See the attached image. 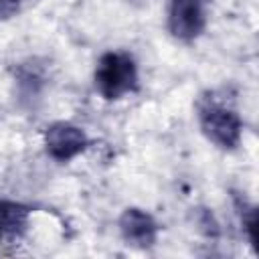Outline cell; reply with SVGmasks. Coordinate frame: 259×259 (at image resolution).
Wrapping results in <instances>:
<instances>
[{"instance_id":"7a4b0ae2","label":"cell","mask_w":259,"mask_h":259,"mask_svg":"<svg viewBox=\"0 0 259 259\" xmlns=\"http://www.w3.org/2000/svg\"><path fill=\"white\" fill-rule=\"evenodd\" d=\"M140 85L138 67L130 53L109 51L103 53L95 69V89L107 101L121 99L130 93H136Z\"/></svg>"},{"instance_id":"5b68a950","label":"cell","mask_w":259,"mask_h":259,"mask_svg":"<svg viewBox=\"0 0 259 259\" xmlns=\"http://www.w3.org/2000/svg\"><path fill=\"white\" fill-rule=\"evenodd\" d=\"M158 223L156 219L142 208H125L119 217V233L123 241L136 249H150L158 239Z\"/></svg>"},{"instance_id":"6da1fadb","label":"cell","mask_w":259,"mask_h":259,"mask_svg":"<svg viewBox=\"0 0 259 259\" xmlns=\"http://www.w3.org/2000/svg\"><path fill=\"white\" fill-rule=\"evenodd\" d=\"M198 123L208 142L221 150H235L241 144L243 121L233 105L214 93L202 95L198 105Z\"/></svg>"},{"instance_id":"8992f818","label":"cell","mask_w":259,"mask_h":259,"mask_svg":"<svg viewBox=\"0 0 259 259\" xmlns=\"http://www.w3.org/2000/svg\"><path fill=\"white\" fill-rule=\"evenodd\" d=\"M28 219L30 206L16 200L0 198V245L14 243L16 239H20L26 231Z\"/></svg>"},{"instance_id":"9c48e42d","label":"cell","mask_w":259,"mask_h":259,"mask_svg":"<svg viewBox=\"0 0 259 259\" xmlns=\"http://www.w3.org/2000/svg\"><path fill=\"white\" fill-rule=\"evenodd\" d=\"M204 2H210V0H204Z\"/></svg>"},{"instance_id":"277c9868","label":"cell","mask_w":259,"mask_h":259,"mask_svg":"<svg viewBox=\"0 0 259 259\" xmlns=\"http://www.w3.org/2000/svg\"><path fill=\"white\" fill-rule=\"evenodd\" d=\"M87 146H89L87 134L81 127H77L69 121H57V123L49 125L47 132H45L47 154L51 158H55L57 162L73 160L75 156L85 152Z\"/></svg>"},{"instance_id":"ba28073f","label":"cell","mask_w":259,"mask_h":259,"mask_svg":"<svg viewBox=\"0 0 259 259\" xmlns=\"http://www.w3.org/2000/svg\"><path fill=\"white\" fill-rule=\"evenodd\" d=\"M18 8H20V0H0V20L14 16Z\"/></svg>"},{"instance_id":"52a82bcc","label":"cell","mask_w":259,"mask_h":259,"mask_svg":"<svg viewBox=\"0 0 259 259\" xmlns=\"http://www.w3.org/2000/svg\"><path fill=\"white\" fill-rule=\"evenodd\" d=\"M237 208H239V214H241V223H243V229L249 237V243L253 247H257V208L253 204H249L245 198H237Z\"/></svg>"},{"instance_id":"3957f363","label":"cell","mask_w":259,"mask_h":259,"mask_svg":"<svg viewBox=\"0 0 259 259\" xmlns=\"http://www.w3.org/2000/svg\"><path fill=\"white\" fill-rule=\"evenodd\" d=\"M204 0H170L168 4V30L178 40H194L206 26Z\"/></svg>"}]
</instances>
